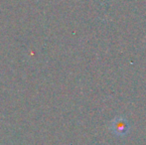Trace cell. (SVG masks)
Instances as JSON below:
<instances>
[{
  "instance_id": "cell-1",
  "label": "cell",
  "mask_w": 146,
  "mask_h": 145,
  "mask_svg": "<svg viewBox=\"0 0 146 145\" xmlns=\"http://www.w3.org/2000/svg\"><path fill=\"white\" fill-rule=\"evenodd\" d=\"M111 128L116 134H124L129 129V125L124 118L118 117L112 122Z\"/></svg>"
}]
</instances>
